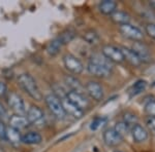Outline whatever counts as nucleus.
Listing matches in <instances>:
<instances>
[{"instance_id": "obj_21", "label": "nucleus", "mask_w": 155, "mask_h": 152, "mask_svg": "<svg viewBox=\"0 0 155 152\" xmlns=\"http://www.w3.org/2000/svg\"><path fill=\"white\" fill-rule=\"evenodd\" d=\"M111 20L115 24L119 25V26L125 24H130V16L126 11H116L111 16Z\"/></svg>"}, {"instance_id": "obj_23", "label": "nucleus", "mask_w": 155, "mask_h": 152, "mask_svg": "<svg viewBox=\"0 0 155 152\" xmlns=\"http://www.w3.org/2000/svg\"><path fill=\"white\" fill-rule=\"evenodd\" d=\"M21 138H22V135H21V133H20V131L12 129V128H11V126L6 128L5 140L8 141L9 143H12V144L21 143Z\"/></svg>"}, {"instance_id": "obj_11", "label": "nucleus", "mask_w": 155, "mask_h": 152, "mask_svg": "<svg viewBox=\"0 0 155 152\" xmlns=\"http://www.w3.org/2000/svg\"><path fill=\"white\" fill-rule=\"evenodd\" d=\"M26 118L29 124H39L45 118L44 111L36 105H31L28 110H26Z\"/></svg>"}, {"instance_id": "obj_17", "label": "nucleus", "mask_w": 155, "mask_h": 152, "mask_svg": "<svg viewBox=\"0 0 155 152\" xmlns=\"http://www.w3.org/2000/svg\"><path fill=\"white\" fill-rule=\"evenodd\" d=\"M120 49H121L122 54H123L124 61H127L129 64L132 65V66H134V67L140 66V65L142 64L141 60L139 59V57L137 56V54L134 53L131 48L122 46V47H120Z\"/></svg>"}, {"instance_id": "obj_18", "label": "nucleus", "mask_w": 155, "mask_h": 152, "mask_svg": "<svg viewBox=\"0 0 155 152\" xmlns=\"http://www.w3.org/2000/svg\"><path fill=\"white\" fill-rule=\"evenodd\" d=\"M117 7H118V3L114 0H104L99 3L98 9L102 14L112 16L117 11Z\"/></svg>"}, {"instance_id": "obj_32", "label": "nucleus", "mask_w": 155, "mask_h": 152, "mask_svg": "<svg viewBox=\"0 0 155 152\" xmlns=\"http://www.w3.org/2000/svg\"><path fill=\"white\" fill-rule=\"evenodd\" d=\"M5 119H8V115H7V111L4 108V106L0 103V120H2L4 123Z\"/></svg>"}, {"instance_id": "obj_31", "label": "nucleus", "mask_w": 155, "mask_h": 152, "mask_svg": "<svg viewBox=\"0 0 155 152\" xmlns=\"http://www.w3.org/2000/svg\"><path fill=\"white\" fill-rule=\"evenodd\" d=\"M146 32H147V34L151 37V38L155 39V24H148L147 25Z\"/></svg>"}, {"instance_id": "obj_28", "label": "nucleus", "mask_w": 155, "mask_h": 152, "mask_svg": "<svg viewBox=\"0 0 155 152\" xmlns=\"http://www.w3.org/2000/svg\"><path fill=\"white\" fill-rule=\"evenodd\" d=\"M144 112L148 116L155 117V99H149L144 105Z\"/></svg>"}, {"instance_id": "obj_9", "label": "nucleus", "mask_w": 155, "mask_h": 152, "mask_svg": "<svg viewBox=\"0 0 155 152\" xmlns=\"http://www.w3.org/2000/svg\"><path fill=\"white\" fill-rule=\"evenodd\" d=\"M66 98L68 101H71L74 106H77L81 110H85L89 106V100L86 98L85 94L78 93V92L69 91L66 94Z\"/></svg>"}, {"instance_id": "obj_36", "label": "nucleus", "mask_w": 155, "mask_h": 152, "mask_svg": "<svg viewBox=\"0 0 155 152\" xmlns=\"http://www.w3.org/2000/svg\"><path fill=\"white\" fill-rule=\"evenodd\" d=\"M0 152H4V151H3V150H2V149H1V148H0Z\"/></svg>"}, {"instance_id": "obj_20", "label": "nucleus", "mask_w": 155, "mask_h": 152, "mask_svg": "<svg viewBox=\"0 0 155 152\" xmlns=\"http://www.w3.org/2000/svg\"><path fill=\"white\" fill-rule=\"evenodd\" d=\"M147 86H148V82L146 80H144V79H139V80H137L131 85V88H129V92H128L129 98H134V97L137 96V95L142 94L145 89L147 88Z\"/></svg>"}, {"instance_id": "obj_4", "label": "nucleus", "mask_w": 155, "mask_h": 152, "mask_svg": "<svg viewBox=\"0 0 155 152\" xmlns=\"http://www.w3.org/2000/svg\"><path fill=\"white\" fill-rule=\"evenodd\" d=\"M101 54L107 60H109L111 63L121 64L124 62V58L121 49L115 45H112V44H107V45L102 46Z\"/></svg>"}, {"instance_id": "obj_10", "label": "nucleus", "mask_w": 155, "mask_h": 152, "mask_svg": "<svg viewBox=\"0 0 155 152\" xmlns=\"http://www.w3.org/2000/svg\"><path fill=\"white\" fill-rule=\"evenodd\" d=\"M102 140H104V144L107 146L117 147L122 143L123 138L115 131L114 128H112V129H107L104 132V134H102Z\"/></svg>"}, {"instance_id": "obj_7", "label": "nucleus", "mask_w": 155, "mask_h": 152, "mask_svg": "<svg viewBox=\"0 0 155 152\" xmlns=\"http://www.w3.org/2000/svg\"><path fill=\"white\" fill-rule=\"evenodd\" d=\"M7 104L16 114L23 115L26 113V106L23 98L16 93H11L7 96Z\"/></svg>"}, {"instance_id": "obj_3", "label": "nucleus", "mask_w": 155, "mask_h": 152, "mask_svg": "<svg viewBox=\"0 0 155 152\" xmlns=\"http://www.w3.org/2000/svg\"><path fill=\"white\" fill-rule=\"evenodd\" d=\"M45 103L49 108L50 112L58 119H64L66 117V113L62 106L61 100L57 98L53 94H48L45 96Z\"/></svg>"}, {"instance_id": "obj_30", "label": "nucleus", "mask_w": 155, "mask_h": 152, "mask_svg": "<svg viewBox=\"0 0 155 152\" xmlns=\"http://www.w3.org/2000/svg\"><path fill=\"white\" fill-rule=\"evenodd\" d=\"M146 124L151 132L155 133V117L154 116H148L146 119Z\"/></svg>"}, {"instance_id": "obj_8", "label": "nucleus", "mask_w": 155, "mask_h": 152, "mask_svg": "<svg viewBox=\"0 0 155 152\" xmlns=\"http://www.w3.org/2000/svg\"><path fill=\"white\" fill-rule=\"evenodd\" d=\"M119 30L121 32V34L126 38L130 39L134 41H141L144 38V34L137 27L134 26L131 24H125L119 26Z\"/></svg>"}, {"instance_id": "obj_35", "label": "nucleus", "mask_w": 155, "mask_h": 152, "mask_svg": "<svg viewBox=\"0 0 155 152\" xmlns=\"http://www.w3.org/2000/svg\"><path fill=\"white\" fill-rule=\"evenodd\" d=\"M152 5H153V6L155 7V1H153V2H152Z\"/></svg>"}, {"instance_id": "obj_6", "label": "nucleus", "mask_w": 155, "mask_h": 152, "mask_svg": "<svg viewBox=\"0 0 155 152\" xmlns=\"http://www.w3.org/2000/svg\"><path fill=\"white\" fill-rule=\"evenodd\" d=\"M86 94L91 98L92 100L96 102H101V100H104V92L102 88L101 84L97 81H88L86 83V85L84 86Z\"/></svg>"}, {"instance_id": "obj_27", "label": "nucleus", "mask_w": 155, "mask_h": 152, "mask_svg": "<svg viewBox=\"0 0 155 152\" xmlns=\"http://www.w3.org/2000/svg\"><path fill=\"white\" fill-rule=\"evenodd\" d=\"M122 121H123L124 123H126L130 129L134 126V124L139 123H137V121H139L137 116L134 113H132V112H126V113H124L123 118H122Z\"/></svg>"}, {"instance_id": "obj_1", "label": "nucleus", "mask_w": 155, "mask_h": 152, "mask_svg": "<svg viewBox=\"0 0 155 152\" xmlns=\"http://www.w3.org/2000/svg\"><path fill=\"white\" fill-rule=\"evenodd\" d=\"M113 67L112 63L104 58L102 54H95L90 58L87 64V71L91 75L98 78H106L111 75Z\"/></svg>"}, {"instance_id": "obj_15", "label": "nucleus", "mask_w": 155, "mask_h": 152, "mask_svg": "<svg viewBox=\"0 0 155 152\" xmlns=\"http://www.w3.org/2000/svg\"><path fill=\"white\" fill-rule=\"evenodd\" d=\"M8 124L11 128L21 131V129H26L29 126V123L27 120L26 116L20 115V114H14L8 118Z\"/></svg>"}, {"instance_id": "obj_34", "label": "nucleus", "mask_w": 155, "mask_h": 152, "mask_svg": "<svg viewBox=\"0 0 155 152\" xmlns=\"http://www.w3.org/2000/svg\"><path fill=\"white\" fill-rule=\"evenodd\" d=\"M5 132H6V126L2 120H0V139L1 140H5Z\"/></svg>"}, {"instance_id": "obj_2", "label": "nucleus", "mask_w": 155, "mask_h": 152, "mask_svg": "<svg viewBox=\"0 0 155 152\" xmlns=\"http://www.w3.org/2000/svg\"><path fill=\"white\" fill-rule=\"evenodd\" d=\"M18 83L21 86V88L26 93L30 98H32L34 101L41 102L44 99L41 89H39L37 82L33 76L29 73H22L18 77Z\"/></svg>"}, {"instance_id": "obj_22", "label": "nucleus", "mask_w": 155, "mask_h": 152, "mask_svg": "<svg viewBox=\"0 0 155 152\" xmlns=\"http://www.w3.org/2000/svg\"><path fill=\"white\" fill-rule=\"evenodd\" d=\"M77 36V32L74 31V29L69 28V29H65L64 31H62L61 33L57 36V38L59 39L60 43L62 45H66V44L71 43V42L76 38Z\"/></svg>"}, {"instance_id": "obj_37", "label": "nucleus", "mask_w": 155, "mask_h": 152, "mask_svg": "<svg viewBox=\"0 0 155 152\" xmlns=\"http://www.w3.org/2000/svg\"><path fill=\"white\" fill-rule=\"evenodd\" d=\"M114 152H122V151H114Z\"/></svg>"}, {"instance_id": "obj_13", "label": "nucleus", "mask_w": 155, "mask_h": 152, "mask_svg": "<svg viewBox=\"0 0 155 152\" xmlns=\"http://www.w3.org/2000/svg\"><path fill=\"white\" fill-rule=\"evenodd\" d=\"M60 100H61L62 106H63V109H64V111H65L66 115H71L74 117V118H81V117L84 115V111L79 109L77 106H74L71 101L67 100L66 97H64V98H62Z\"/></svg>"}, {"instance_id": "obj_26", "label": "nucleus", "mask_w": 155, "mask_h": 152, "mask_svg": "<svg viewBox=\"0 0 155 152\" xmlns=\"http://www.w3.org/2000/svg\"><path fill=\"white\" fill-rule=\"evenodd\" d=\"M114 129L123 139H124V137H126L127 135L130 134V128H129V126H127L126 123H124L123 121H119V123H117L116 126H114Z\"/></svg>"}, {"instance_id": "obj_12", "label": "nucleus", "mask_w": 155, "mask_h": 152, "mask_svg": "<svg viewBox=\"0 0 155 152\" xmlns=\"http://www.w3.org/2000/svg\"><path fill=\"white\" fill-rule=\"evenodd\" d=\"M130 134L136 143H144L148 140L149 133L146 129L144 128L142 124L137 123L130 129Z\"/></svg>"}, {"instance_id": "obj_33", "label": "nucleus", "mask_w": 155, "mask_h": 152, "mask_svg": "<svg viewBox=\"0 0 155 152\" xmlns=\"http://www.w3.org/2000/svg\"><path fill=\"white\" fill-rule=\"evenodd\" d=\"M7 94V85L5 82L0 81V98H4Z\"/></svg>"}, {"instance_id": "obj_16", "label": "nucleus", "mask_w": 155, "mask_h": 152, "mask_svg": "<svg viewBox=\"0 0 155 152\" xmlns=\"http://www.w3.org/2000/svg\"><path fill=\"white\" fill-rule=\"evenodd\" d=\"M41 142H42V137L37 132L31 131L22 135L21 143H24L26 145H38Z\"/></svg>"}, {"instance_id": "obj_29", "label": "nucleus", "mask_w": 155, "mask_h": 152, "mask_svg": "<svg viewBox=\"0 0 155 152\" xmlns=\"http://www.w3.org/2000/svg\"><path fill=\"white\" fill-rule=\"evenodd\" d=\"M106 123H107V117H104V116L95 117V118L91 121V123H90V129H91V131H97V129L104 126Z\"/></svg>"}, {"instance_id": "obj_19", "label": "nucleus", "mask_w": 155, "mask_h": 152, "mask_svg": "<svg viewBox=\"0 0 155 152\" xmlns=\"http://www.w3.org/2000/svg\"><path fill=\"white\" fill-rule=\"evenodd\" d=\"M64 82L66 83V85L71 88V91L78 92V93H82L85 91L84 86L82 85L81 81L74 75H65L64 76Z\"/></svg>"}, {"instance_id": "obj_24", "label": "nucleus", "mask_w": 155, "mask_h": 152, "mask_svg": "<svg viewBox=\"0 0 155 152\" xmlns=\"http://www.w3.org/2000/svg\"><path fill=\"white\" fill-rule=\"evenodd\" d=\"M62 46H63V45L60 43L59 39L56 37V38H54L53 40H51V41L49 42L48 45H47L46 51H47V53H48L49 56L55 57V56H57V54L60 53Z\"/></svg>"}, {"instance_id": "obj_5", "label": "nucleus", "mask_w": 155, "mask_h": 152, "mask_svg": "<svg viewBox=\"0 0 155 152\" xmlns=\"http://www.w3.org/2000/svg\"><path fill=\"white\" fill-rule=\"evenodd\" d=\"M63 65L66 70L74 75H79L84 71L83 63L71 54H67L63 57Z\"/></svg>"}, {"instance_id": "obj_25", "label": "nucleus", "mask_w": 155, "mask_h": 152, "mask_svg": "<svg viewBox=\"0 0 155 152\" xmlns=\"http://www.w3.org/2000/svg\"><path fill=\"white\" fill-rule=\"evenodd\" d=\"M82 38L85 42L89 44H96L99 41V35L94 30H87L82 34Z\"/></svg>"}, {"instance_id": "obj_14", "label": "nucleus", "mask_w": 155, "mask_h": 152, "mask_svg": "<svg viewBox=\"0 0 155 152\" xmlns=\"http://www.w3.org/2000/svg\"><path fill=\"white\" fill-rule=\"evenodd\" d=\"M131 49L137 54V56L139 57V59L141 60L142 63H147V62H150L151 57H150L149 49L147 48L146 45L142 43L141 41L134 42V44L132 45Z\"/></svg>"}]
</instances>
